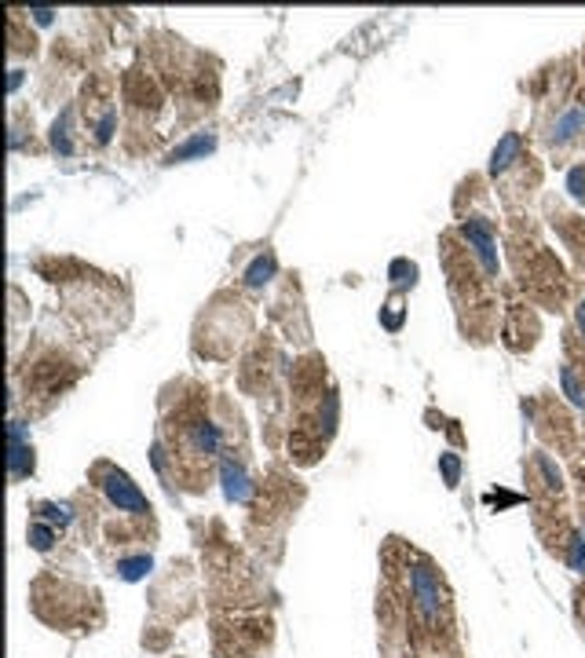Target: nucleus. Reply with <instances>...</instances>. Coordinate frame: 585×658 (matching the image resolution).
I'll use <instances>...</instances> for the list:
<instances>
[{
  "label": "nucleus",
  "instance_id": "nucleus-1",
  "mask_svg": "<svg viewBox=\"0 0 585 658\" xmlns=\"http://www.w3.org/2000/svg\"><path fill=\"white\" fill-rule=\"evenodd\" d=\"M410 593H414V603H417L421 618H424L428 625H436L439 615H443V607H446V593H443L439 574L431 571L428 563L410 567Z\"/></svg>",
  "mask_w": 585,
  "mask_h": 658
},
{
  "label": "nucleus",
  "instance_id": "nucleus-2",
  "mask_svg": "<svg viewBox=\"0 0 585 658\" xmlns=\"http://www.w3.org/2000/svg\"><path fill=\"white\" fill-rule=\"evenodd\" d=\"M103 490H107V497H110V505L117 512H136V516L150 512V501L139 494V487L132 483V479L124 472H117V468L103 465Z\"/></svg>",
  "mask_w": 585,
  "mask_h": 658
},
{
  "label": "nucleus",
  "instance_id": "nucleus-3",
  "mask_svg": "<svg viewBox=\"0 0 585 658\" xmlns=\"http://www.w3.org/2000/svg\"><path fill=\"white\" fill-rule=\"evenodd\" d=\"M461 238L468 242V249L476 252V260L483 264V271L487 274H498V242H494V231L490 223L483 216H472L461 223Z\"/></svg>",
  "mask_w": 585,
  "mask_h": 658
},
{
  "label": "nucleus",
  "instance_id": "nucleus-4",
  "mask_svg": "<svg viewBox=\"0 0 585 658\" xmlns=\"http://www.w3.org/2000/svg\"><path fill=\"white\" fill-rule=\"evenodd\" d=\"M8 443H11V479H22V475H30L33 472V446L26 443V432H22V424H11L8 428Z\"/></svg>",
  "mask_w": 585,
  "mask_h": 658
},
{
  "label": "nucleus",
  "instance_id": "nucleus-5",
  "mask_svg": "<svg viewBox=\"0 0 585 658\" xmlns=\"http://www.w3.org/2000/svg\"><path fill=\"white\" fill-rule=\"evenodd\" d=\"M220 475H223V494L231 497V501H245L249 497V475H245V468L238 461L227 458L220 465Z\"/></svg>",
  "mask_w": 585,
  "mask_h": 658
},
{
  "label": "nucleus",
  "instance_id": "nucleus-6",
  "mask_svg": "<svg viewBox=\"0 0 585 658\" xmlns=\"http://www.w3.org/2000/svg\"><path fill=\"white\" fill-rule=\"evenodd\" d=\"M216 150V136H194V139H187V143H180V146H172L168 150V165H180V161H190V158H205V154H213Z\"/></svg>",
  "mask_w": 585,
  "mask_h": 658
},
{
  "label": "nucleus",
  "instance_id": "nucleus-7",
  "mask_svg": "<svg viewBox=\"0 0 585 658\" xmlns=\"http://www.w3.org/2000/svg\"><path fill=\"white\" fill-rule=\"evenodd\" d=\"M520 158V136L516 132H508V136H501V143L494 146V154H490V172L494 176H501L508 165H512Z\"/></svg>",
  "mask_w": 585,
  "mask_h": 658
},
{
  "label": "nucleus",
  "instance_id": "nucleus-8",
  "mask_svg": "<svg viewBox=\"0 0 585 658\" xmlns=\"http://www.w3.org/2000/svg\"><path fill=\"white\" fill-rule=\"evenodd\" d=\"M581 124H585V114H581V110H567L564 117L552 124V143H556V146L571 143V139L581 132Z\"/></svg>",
  "mask_w": 585,
  "mask_h": 658
},
{
  "label": "nucleus",
  "instance_id": "nucleus-9",
  "mask_svg": "<svg viewBox=\"0 0 585 658\" xmlns=\"http://www.w3.org/2000/svg\"><path fill=\"white\" fill-rule=\"evenodd\" d=\"M150 567H154V560L143 552V556H129V560H117V574L124 578V581H139Z\"/></svg>",
  "mask_w": 585,
  "mask_h": 658
},
{
  "label": "nucleus",
  "instance_id": "nucleus-10",
  "mask_svg": "<svg viewBox=\"0 0 585 658\" xmlns=\"http://www.w3.org/2000/svg\"><path fill=\"white\" fill-rule=\"evenodd\" d=\"M271 274H274V257H257L245 267V282L249 286H267Z\"/></svg>",
  "mask_w": 585,
  "mask_h": 658
},
{
  "label": "nucleus",
  "instance_id": "nucleus-11",
  "mask_svg": "<svg viewBox=\"0 0 585 658\" xmlns=\"http://www.w3.org/2000/svg\"><path fill=\"white\" fill-rule=\"evenodd\" d=\"M52 146L59 154H73V143H70V110L59 114V121L52 124Z\"/></svg>",
  "mask_w": 585,
  "mask_h": 658
},
{
  "label": "nucleus",
  "instance_id": "nucleus-12",
  "mask_svg": "<svg viewBox=\"0 0 585 658\" xmlns=\"http://www.w3.org/2000/svg\"><path fill=\"white\" fill-rule=\"evenodd\" d=\"M559 384H564V395L574 402V406H585V392H581V384H578V377H574L571 366L559 370Z\"/></svg>",
  "mask_w": 585,
  "mask_h": 658
},
{
  "label": "nucleus",
  "instance_id": "nucleus-13",
  "mask_svg": "<svg viewBox=\"0 0 585 658\" xmlns=\"http://www.w3.org/2000/svg\"><path fill=\"white\" fill-rule=\"evenodd\" d=\"M439 472L446 479V487L453 490L457 483H461V458H457V453H439Z\"/></svg>",
  "mask_w": 585,
  "mask_h": 658
},
{
  "label": "nucleus",
  "instance_id": "nucleus-14",
  "mask_svg": "<svg viewBox=\"0 0 585 658\" xmlns=\"http://www.w3.org/2000/svg\"><path fill=\"white\" fill-rule=\"evenodd\" d=\"M392 282H395L399 289H410V286L417 282V264H410V260H395V264H392Z\"/></svg>",
  "mask_w": 585,
  "mask_h": 658
},
{
  "label": "nucleus",
  "instance_id": "nucleus-15",
  "mask_svg": "<svg viewBox=\"0 0 585 658\" xmlns=\"http://www.w3.org/2000/svg\"><path fill=\"white\" fill-rule=\"evenodd\" d=\"M37 512H41L48 523H59V527H66V523L73 519V509H70V505H55V501H44V505H37Z\"/></svg>",
  "mask_w": 585,
  "mask_h": 658
},
{
  "label": "nucleus",
  "instance_id": "nucleus-16",
  "mask_svg": "<svg viewBox=\"0 0 585 658\" xmlns=\"http://www.w3.org/2000/svg\"><path fill=\"white\" fill-rule=\"evenodd\" d=\"M52 541H55L52 523H30V545L37 552H48V549H52Z\"/></svg>",
  "mask_w": 585,
  "mask_h": 658
},
{
  "label": "nucleus",
  "instance_id": "nucleus-17",
  "mask_svg": "<svg viewBox=\"0 0 585 658\" xmlns=\"http://www.w3.org/2000/svg\"><path fill=\"white\" fill-rule=\"evenodd\" d=\"M567 563H571V571L585 574V538H581V534H574V538L567 541Z\"/></svg>",
  "mask_w": 585,
  "mask_h": 658
},
{
  "label": "nucleus",
  "instance_id": "nucleus-18",
  "mask_svg": "<svg viewBox=\"0 0 585 658\" xmlns=\"http://www.w3.org/2000/svg\"><path fill=\"white\" fill-rule=\"evenodd\" d=\"M567 194L571 198H585V165H574L567 172Z\"/></svg>",
  "mask_w": 585,
  "mask_h": 658
},
{
  "label": "nucleus",
  "instance_id": "nucleus-19",
  "mask_svg": "<svg viewBox=\"0 0 585 658\" xmlns=\"http://www.w3.org/2000/svg\"><path fill=\"white\" fill-rule=\"evenodd\" d=\"M388 308H392V311L385 315V325H388V329H392V333H395V329L402 325V308H399V303H388Z\"/></svg>",
  "mask_w": 585,
  "mask_h": 658
},
{
  "label": "nucleus",
  "instance_id": "nucleus-20",
  "mask_svg": "<svg viewBox=\"0 0 585 658\" xmlns=\"http://www.w3.org/2000/svg\"><path fill=\"white\" fill-rule=\"evenodd\" d=\"M52 15H55V11H48V8H37V11H33L37 26H48V22H52Z\"/></svg>",
  "mask_w": 585,
  "mask_h": 658
},
{
  "label": "nucleus",
  "instance_id": "nucleus-21",
  "mask_svg": "<svg viewBox=\"0 0 585 658\" xmlns=\"http://www.w3.org/2000/svg\"><path fill=\"white\" fill-rule=\"evenodd\" d=\"M578 329H581V337H585V303H578Z\"/></svg>",
  "mask_w": 585,
  "mask_h": 658
},
{
  "label": "nucleus",
  "instance_id": "nucleus-22",
  "mask_svg": "<svg viewBox=\"0 0 585 658\" xmlns=\"http://www.w3.org/2000/svg\"><path fill=\"white\" fill-rule=\"evenodd\" d=\"M581 637H585V629H581Z\"/></svg>",
  "mask_w": 585,
  "mask_h": 658
}]
</instances>
